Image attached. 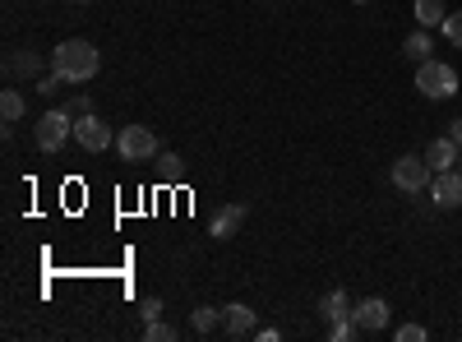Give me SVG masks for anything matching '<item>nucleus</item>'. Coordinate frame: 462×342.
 Segmentation results:
<instances>
[{
  "instance_id": "nucleus-1",
  "label": "nucleus",
  "mask_w": 462,
  "mask_h": 342,
  "mask_svg": "<svg viewBox=\"0 0 462 342\" xmlns=\"http://www.w3.org/2000/svg\"><path fill=\"white\" fill-rule=\"evenodd\" d=\"M51 69L60 74L65 84H88V79H97L102 56H97L93 42H84V37H69V42H60L51 51Z\"/></svg>"
},
{
  "instance_id": "nucleus-2",
  "label": "nucleus",
  "mask_w": 462,
  "mask_h": 342,
  "mask_svg": "<svg viewBox=\"0 0 462 342\" xmlns=\"http://www.w3.org/2000/svg\"><path fill=\"white\" fill-rule=\"evenodd\" d=\"M416 88L426 93V97H435V102H448L453 93H457V69L453 65H444V60H420L416 65Z\"/></svg>"
},
{
  "instance_id": "nucleus-3",
  "label": "nucleus",
  "mask_w": 462,
  "mask_h": 342,
  "mask_svg": "<svg viewBox=\"0 0 462 342\" xmlns=\"http://www.w3.org/2000/svg\"><path fill=\"white\" fill-rule=\"evenodd\" d=\"M69 134H74V111H69V106H65V111H42V116H37V125H32V139H37V148H42V153H60Z\"/></svg>"
},
{
  "instance_id": "nucleus-4",
  "label": "nucleus",
  "mask_w": 462,
  "mask_h": 342,
  "mask_svg": "<svg viewBox=\"0 0 462 342\" xmlns=\"http://www.w3.org/2000/svg\"><path fill=\"white\" fill-rule=\"evenodd\" d=\"M116 153H121V162H152L158 158V134L148 125H125L116 134Z\"/></svg>"
},
{
  "instance_id": "nucleus-5",
  "label": "nucleus",
  "mask_w": 462,
  "mask_h": 342,
  "mask_svg": "<svg viewBox=\"0 0 462 342\" xmlns=\"http://www.w3.org/2000/svg\"><path fill=\"white\" fill-rule=\"evenodd\" d=\"M74 143H79L84 153H106V148L116 143V134H111V125L102 116H93V111H88V116L74 121Z\"/></svg>"
},
{
  "instance_id": "nucleus-6",
  "label": "nucleus",
  "mask_w": 462,
  "mask_h": 342,
  "mask_svg": "<svg viewBox=\"0 0 462 342\" xmlns=\"http://www.w3.org/2000/svg\"><path fill=\"white\" fill-rule=\"evenodd\" d=\"M430 162L426 158H416V153H407V158H398L393 162V185L398 189H407V195H420V189H430Z\"/></svg>"
},
{
  "instance_id": "nucleus-7",
  "label": "nucleus",
  "mask_w": 462,
  "mask_h": 342,
  "mask_svg": "<svg viewBox=\"0 0 462 342\" xmlns=\"http://www.w3.org/2000/svg\"><path fill=\"white\" fill-rule=\"evenodd\" d=\"M245 217H250V208L245 204H222V208H213V217H208V236L213 241H231L245 226Z\"/></svg>"
},
{
  "instance_id": "nucleus-8",
  "label": "nucleus",
  "mask_w": 462,
  "mask_h": 342,
  "mask_svg": "<svg viewBox=\"0 0 462 342\" xmlns=\"http://www.w3.org/2000/svg\"><path fill=\"white\" fill-rule=\"evenodd\" d=\"M352 319H356L361 333H383V328H389V300H383V296L356 300V306H352Z\"/></svg>"
},
{
  "instance_id": "nucleus-9",
  "label": "nucleus",
  "mask_w": 462,
  "mask_h": 342,
  "mask_svg": "<svg viewBox=\"0 0 462 342\" xmlns=\"http://www.w3.org/2000/svg\"><path fill=\"white\" fill-rule=\"evenodd\" d=\"M430 199H435L439 208H462V171H457V167L430 176Z\"/></svg>"
},
{
  "instance_id": "nucleus-10",
  "label": "nucleus",
  "mask_w": 462,
  "mask_h": 342,
  "mask_svg": "<svg viewBox=\"0 0 462 342\" xmlns=\"http://www.w3.org/2000/svg\"><path fill=\"white\" fill-rule=\"evenodd\" d=\"M222 333H226V337H254V310L241 306V300L222 306Z\"/></svg>"
},
{
  "instance_id": "nucleus-11",
  "label": "nucleus",
  "mask_w": 462,
  "mask_h": 342,
  "mask_svg": "<svg viewBox=\"0 0 462 342\" xmlns=\"http://www.w3.org/2000/svg\"><path fill=\"white\" fill-rule=\"evenodd\" d=\"M457 158H462V143H457L453 134H439V139H430V148H426L430 171H448V167H457Z\"/></svg>"
},
{
  "instance_id": "nucleus-12",
  "label": "nucleus",
  "mask_w": 462,
  "mask_h": 342,
  "mask_svg": "<svg viewBox=\"0 0 462 342\" xmlns=\"http://www.w3.org/2000/svg\"><path fill=\"white\" fill-rule=\"evenodd\" d=\"M430 51H435V42H430V28H416L407 42H402V56L411 60V65H420V60H430Z\"/></svg>"
},
{
  "instance_id": "nucleus-13",
  "label": "nucleus",
  "mask_w": 462,
  "mask_h": 342,
  "mask_svg": "<svg viewBox=\"0 0 462 342\" xmlns=\"http://www.w3.org/2000/svg\"><path fill=\"white\" fill-rule=\"evenodd\" d=\"M319 315H324L328 324H333V319H352V296H346L342 287H337V291H328V296L319 300Z\"/></svg>"
},
{
  "instance_id": "nucleus-14",
  "label": "nucleus",
  "mask_w": 462,
  "mask_h": 342,
  "mask_svg": "<svg viewBox=\"0 0 462 342\" xmlns=\"http://www.w3.org/2000/svg\"><path fill=\"white\" fill-rule=\"evenodd\" d=\"M411 14H416V23H420V28H444V19H448L444 0H416Z\"/></svg>"
},
{
  "instance_id": "nucleus-15",
  "label": "nucleus",
  "mask_w": 462,
  "mask_h": 342,
  "mask_svg": "<svg viewBox=\"0 0 462 342\" xmlns=\"http://www.w3.org/2000/svg\"><path fill=\"white\" fill-rule=\"evenodd\" d=\"M10 74H28V79H32V74H42V56L28 51V47H19V51L10 56Z\"/></svg>"
},
{
  "instance_id": "nucleus-16",
  "label": "nucleus",
  "mask_w": 462,
  "mask_h": 342,
  "mask_svg": "<svg viewBox=\"0 0 462 342\" xmlns=\"http://www.w3.org/2000/svg\"><path fill=\"white\" fill-rule=\"evenodd\" d=\"M0 116H5V125H14V121L23 116V93H19V88L0 93Z\"/></svg>"
},
{
  "instance_id": "nucleus-17",
  "label": "nucleus",
  "mask_w": 462,
  "mask_h": 342,
  "mask_svg": "<svg viewBox=\"0 0 462 342\" xmlns=\"http://www.w3.org/2000/svg\"><path fill=\"white\" fill-rule=\"evenodd\" d=\"M189 324H195V333H204V337H208V333H217V328H222V310H213V306H199Z\"/></svg>"
},
{
  "instance_id": "nucleus-18",
  "label": "nucleus",
  "mask_w": 462,
  "mask_h": 342,
  "mask_svg": "<svg viewBox=\"0 0 462 342\" xmlns=\"http://www.w3.org/2000/svg\"><path fill=\"white\" fill-rule=\"evenodd\" d=\"M143 337L148 342H176V328L162 324V319H152V324H143Z\"/></svg>"
},
{
  "instance_id": "nucleus-19",
  "label": "nucleus",
  "mask_w": 462,
  "mask_h": 342,
  "mask_svg": "<svg viewBox=\"0 0 462 342\" xmlns=\"http://www.w3.org/2000/svg\"><path fill=\"white\" fill-rule=\"evenodd\" d=\"M356 333H361L356 319H333V324H328V337H333V342H352Z\"/></svg>"
},
{
  "instance_id": "nucleus-20",
  "label": "nucleus",
  "mask_w": 462,
  "mask_h": 342,
  "mask_svg": "<svg viewBox=\"0 0 462 342\" xmlns=\"http://www.w3.org/2000/svg\"><path fill=\"white\" fill-rule=\"evenodd\" d=\"M180 171H185V167H180L176 153H158V176H162V180H180Z\"/></svg>"
},
{
  "instance_id": "nucleus-21",
  "label": "nucleus",
  "mask_w": 462,
  "mask_h": 342,
  "mask_svg": "<svg viewBox=\"0 0 462 342\" xmlns=\"http://www.w3.org/2000/svg\"><path fill=\"white\" fill-rule=\"evenodd\" d=\"M444 37H448V47H457V51H462V10L444 19Z\"/></svg>"
},
{
  "instance_id": "nucleus-22",
  "label": "nucleus",
  "mask_w": 462,
  "mask_h": 342,
  "mask_svg": "<svg viewBox=\"0 0 462 342\" xmlns=\"http://www.w3.org/2000/svg\"><path fill=\"white\" fill-rule=\"evenodd\" d=\"M65 88V79H60V74L51 69V74H42V79H37V93H42V97H56Z\"/></svg>"
},
{
  "instance_id": "nucleus-23",
  "label": "nucleus",
  "mask_w": 462,
  "mask_h": 342,
  "mask_svg": "<svg viewBox=\"0 0 462 342\" xmlns=\"http://www.w3.org/2000/svg\"><path fill=\"white\" fill-rule=\"evenodd\" d=\"M139 315H143V324H152V319H162V300H158V296H143V306H139Z\"/></svg>"
},
{
  "instance_id": "nucleus-24",
  "label": "nucleus",
  "mask_w": 462,
  "mask_h": 342,
  "mask_svg": "<svg viewBox=\"0 0 462 342\" xmlns=\"http://www.w3.org/2000/svg\"><path fill=\"white\" fill-rule=\"evenodd\" d=\"M430 333L420 328V324H398V342H426Z\"/></svg>"
},
{
  "instance_id": "nucleus-25",
  "label": "nucleus",
  "mask_w": 462,
  "mask_h": 342,
  "mask_svg": "<svg viewBox=\"0 0 462 342\" xmlns=\"http://www.w3.org/2000/svg\"><path fill=\"white\" fill-rule=\"evenodd\" d=\"M69 111H74V116H88V111H93V106H88V97L79 93V97H69Z\"/></svg>"
},
{
  "instance_id": "nucleus-26",
  "label": "nucleus",
  "mask_w": 462,
  "mask_h": 342,
  "mask_svg": "<svg viewBox=\"0 0 462 342\" xmlns=\"http://www.w3.org/2000/svg\"><path fill=\"white\" fill-rule=\"evenodd\" d=\"M254 337H259V342H278L282 333H278V328H254Z\"/></svg>"
},
{
  "instance_id": "nucleus-27",
  "label": "nucleus",
  "mask_w": 462,
  "mask_h": 342,
  "mask_svg": "<svg viewBox=\"0 0 462 342\" xmlns=\"http://www.w3.org/2000/svg\"><path fill=\"white\" fill-rule=\"evenodd\" d=\"M448 134H453V139H457V143H462V116H457V121H453V125H448Z\"/></svg>"
},
{
  "instance_id": "nucleus-28",
  "label": "nucleus",
  "mask_w": 462,
  "mask_h": 342,
  "mask_svg": "<svg viewBox=\"0 0 462 342\" xmlns=\"http://www.w3.org/2000/svg\"><path fill=\"white\" fill-rule=\"evenodd\" d=\"M457 171H462V158H457Z\"/></svg>"
},
{
  "instance_id": "nucleus-29",
  "label": "nucleus",
  "mask_w": 462,
  "mask_h": 342,
  "mask_svg": "<svg viewBox=\"0 0 462 342\" xmlns=\"http://www.w3.org/2000/svg\"><path fill=\"white\" fill-rule=\"evenodd\" d=\"M79 5H84V0H79Z\"/></svg>"
}]
</instances>
